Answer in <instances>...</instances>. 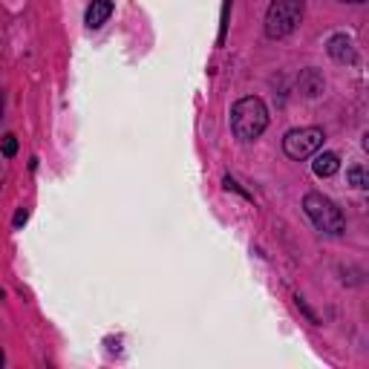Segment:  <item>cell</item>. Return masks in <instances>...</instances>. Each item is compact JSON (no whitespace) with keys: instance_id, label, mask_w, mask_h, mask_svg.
<instances>
[{"instance_id":"cell-1","label":"cell","mask_w":369,"mask_h":369,"mask_svg":"<svg viewBox=\"0 0 369 369\" xmlns=\"http://www.w3.org/2000/svg\"><path fill=\"white\" fill-rule=\"evenodd\" d=\"M268 127V110L263 99L257 96H245L231 107V130L239 142H254L265 133Z\"/></svg>"},{"instance_id":"cell-2","label":"cell","mask_w":369,"mask_h":369,"mask_svg":"<svg viewBox=\"0 0 369 369\" xmlns=\"http://www.w3.org/2000/svg\"><path fill=\"white\" fill-rule=\"evenodd\" d=\"M303 208H306V217L312 220V225L318 231H323L329 237H341L346 231V220H344L341 208H337L329 196H323V194H306Z\"/></svg>"},{"instance_id":"cell-3","label":"cell","mask_w":369,"mask_h":369,"mask_svg":"<svg viewBox=\"0 0 369 369\" xmlns=\"http://www.w3.org/2000/svg\"><path fill=\"white\" fill-rule=\"evenodd\" d=\"M303 12H306V0H271L265 12V35L271 41L292 35L303 20Z\"/></svg>"},{"instance_id":"cell-4","label":"cell","mask_w":369,"mask_h":369,"mask_svg":"<svg viewBox=\"0 0 369 369\" xmlns=\"http://www.w3.org/2000/svg\"><path fill=\"white\" fill-rule=\"evenodd\" d=\"M326 136L320 127H297V130H289L286 139H283V150H286V156L300 162V159H309L315 156V153L323 147Z\"/></svg>"},{"instance_id":"cell-5","label":"cell","mask_w":369,"mask_h":369,"mask_svg":"<svg viewBox=\"0 0 369 369\" xmlns=\"http://www.w3.org/2000/svg\"><path fill=\"white\" fill-rule=\"evenodd\" d=\"M326 52L337 61V64H355V46H352V38L346 35H332L329 44H326Z\"/></svg>"},{"instance_id":"cell-6","label":"cell","mask_w":369,"mask_h":369,"mask_svg":"<svg viewBox=\"0 0 369 369\" xmlns=\"http://www.w3.org/2000/svg\"><path fill=\"white\" fill-rule=\"evenodd\" d=\"M312 170H315V176H320V179H329V176H334L337 170H341V159H337V153H315V162H312Z\"/></svg>"},{"instance_id":"cell-7","label":"cell","mask_w":369,"mask_h":369,"mask_svg":"<svg viewBox=\"0 0 369 369\" xmlns=\"http://www.w3.org/2000/svg\"><path fill=\"white\" fill-rule=\"evenodd\" d=\"M110 15H113V0H92L89 9H87V26L99 29L110 20Z\"/></svg>"},{"instance_id":"cell-8","label":"cell","mask_w":369,"mask_h":369,"mask_svg":"<svg viewBox=\"0 0 369 369\" xmlns=\"http://www.w3.org/2000/svg\"><path fill=\"white\" fill-rule=\"evenodd\" d=\"M300 89L306 92V96H320V92H323V78L315 73V70H309V73H306L303 78H300Z\"/></svg>"},{"instance_id":"cell-9","label":"cell","mask_w":369,"mask_h":369,"mask_svg":"<svg viewBox=\"0 0 369 369\" xmlns=\"http://www.w3.org/2000/svg\"><path fill=\"white\" fill-rule=\"evenodd\" d=\"M346 179H349V184H352V188H366V173H363V168H361V165L349 168Z\"/></svg>"},{"instance_id":"cell-10","label":"cell","mask_w":369,"mask_h":369,"mask_svg":"<svg viewBox=\"0 0 369 369\" xmlns=\"http://www.w3.org/2000/svg\"><path fill=\"white\" fill-rule=\"evenodd\" d=\"M15 153H18V139H15V136H6V139H4V156L12 159Z\"/></svg>"},{"instance_id":"cell-11","label":"cell","mask_w":369,"mask_h":369,"mask_svg":"<svg viewBox=\"0 0 369 369\" xmlns=\"http://www.w3.org/2000/svg\"><path fill=\"white\" fill-rule=\"evenodd\" d=\"M26 217H29V213H26V211H18V217H15V225L20 228V225L26 223Z\"/></svg>"},{"instance_id":"cell-12","label":"cell","mask_w":369,"mask_h":369,"mask_svg":"<svg viewBox=\"0 0 369 369\" xmlns=\"http://www.w3.org/2000/svg\"><path fill=\"white\" fill-rule=\"evenodd\" d=\"M344 4H366V0H344Z\"/></svg>"},{"instance_id":"cell-13","label":"cell","mask_w":369,"mask_h":369,"mask_svg":"<svg viewBox=\"0 0 369 369\" xmlns=\"http://www.w3.org/2000/svg\"><path fill=\"white\" fill-rule=\"evenodd\" d=\"M0 366H4V355H0Z\"/></svg>"}]
</instances>
